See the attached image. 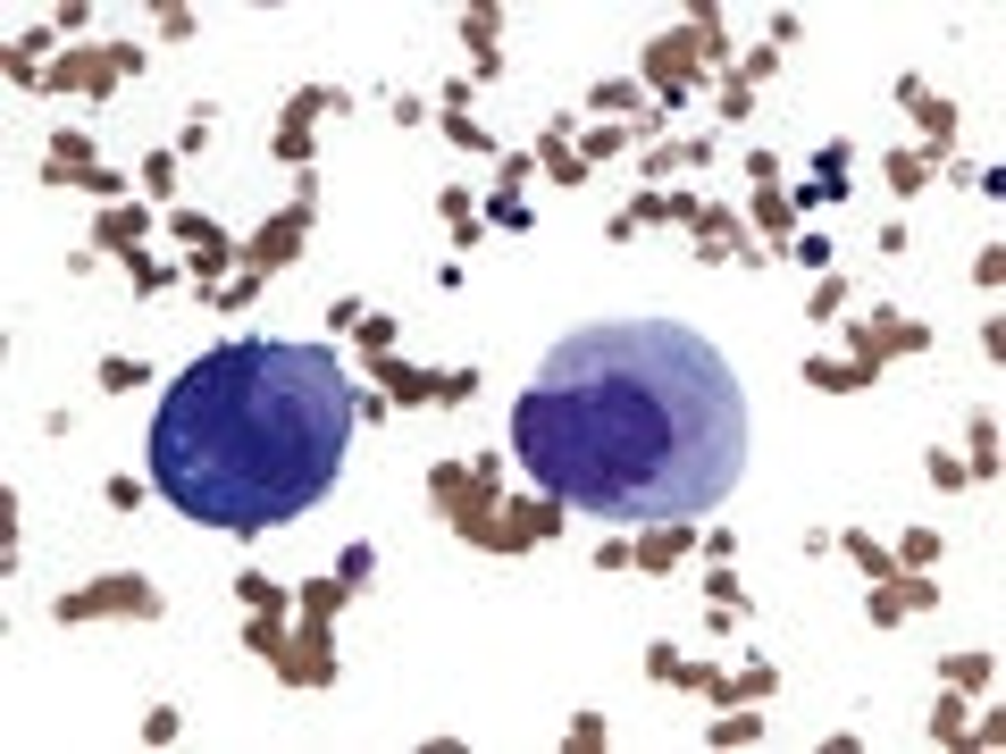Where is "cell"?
<instances>
[{
	"label": "cell",
	"mask_w": 1006,
	"mask_h": 754,
	"mask_svg": "<svg viewBox=\"0 0 1006 754\" xmlns=\"http://www.w3.org/2000/svg\"><path fill=\"white\" fill-rule=\"evenodd\" d=\"M520 470L596 520H697L746 461V395L680 319H604L553 344L512 411Z\"/></svg>",
	"instance_id": "1"
},
{
	"label": "cell",
	"mask_w": 1006,
	"mask_h": 754,
	"mask_svg": "<svg viewBox=\"0 0 1006 754\" xmlns=\"http://www.w3.org/2000/svg\"><path fill=\"white\" fill-rule=\"evenodd\" d=\"M353 386L327 344H219L152 419V478L202 528H277L344 470Z\"/></svg>",
	"instance_id": "2"
},
{
	"label": "cell",
	"mask_w": 1006,
	"mask_h": 754,
	"mask_svg": "<svg viewBox=\"0 0 1006 754\" xmlns=\"http://www.w3.org/2000/svg\"><path fill=\"white\" fill-rule=\"evenodd\" d=\"M277 671H285V679H311V687H319V679L336 671V662H327V638H319V629H303L294 645H277Z\"/></svg>",
	"instance_id": "3"
},
{
	"label": "cell",
	"mask_w": 1006,
	"mask_h": 754,
	"mask_svg": "<svg viewBox=\"0 0 1006 754\" xmlns=\"http://www.w3.org/2000/svg\"><path fill=\"white\" fill-rule=\"evenodd\" d=\"M84 612H152V587H84V595H68V621H84Z\"/></svg>",
	"instance_id": "4"
},
{
	"label": "cell",
	"mask_w": 1006,
	"mask_h": 754,
	"mask_svg": "<svg viewBox=\"0 0 1006 754\" xmlns=\"http://www.w3.org/2000/svg\"><path fill=\"white\" fill-rule=\"evenodd\" d=\"M303 226H311V202H303V210H285V218L268 226L261 244H252V261H285V252H294V235H303Z\"/></svg>",
	"instance_id": "5"
},
{
	"label": "cell",
	"mask_w": 1006,
	"mask_h": 754,
	"mask_svg": "<svg viewBox=\"0 0 1006 754\" xmlns=\"http://www.w3.org/2000/svg\"><path fill=\"white\" fill-rule=\"evenodd\" d=\"M680 546H688V520H663V537H646L638 562H646V570H663V562H680Z\"/></svg>",
	"instance_id": "6"
},
{
	"label": "cell",
	"mask_w": 1006,
	"mask_h": 754,
	"mask_svg": "<svg viewBox=\"0 0 1006 754\" xmlns=\"http://www.w3.org/2000/svg\"><path fill=\"white\" fill-rule=\"evenodd\" d=\"M369 377H386V395H403V403H419V395H428V377H419V369H403V360H378Z\"/></svg>",
	"instance_id": "7"
},
{
	"label": "cell",
	"mask_w": 1006,
	"mask_h": 754,
	"mask_svg": "<svg viewBox=\"0 0 1006 754\" xmlns=\"http://www.w3.org/2000/svg\"><path fill=\"white\" fill-rule=\"evenodd\" d=\"M805 377H814V386H831V395H839V386H864V377H873V369H864V360H847V369H839V360H814V369H805Z\"/></svg>",
	"instance_id": "8"
},
{
	"label": "cell",
	"mask_w": 1006,
	"mask_h": 754,
	"mask_svg": "<svg viewBox=\"0 0 1006 754\" xmlns=\"http://www.w3.org/2000/svg\"><path fill=\"white\" fill-rule=\"evenodd\" d=\"M948 679H956V687H982V679H989V654H956Z\"/></svg>",
	"instance_id": "9"
},
{
	"label": "cell",
	"mask_w": 1006,
	"mask_h": 754,
	"mask_svg": "<svg viewBox=\"0 0 1006 754\" xmlns=\"http://www.w3.org/2000/svg\"><path fill=\"white\" fill-rule=\"evenodd\" d=\"M890 185H897V193L923 185V160H914V151H897V160H890Z\"/></svg>",
	"instance_id": "10"
},
{
	"label": "cell",
	"mask_w": 1006,
	"mask_h": 754,
	"mask_svg": "<svg viewBox=\"0 0 1006 754\" xmlns=\"http://www.w3.org/2000/svg\"><path fill=\"white\" fill-rule=\"evenodd\" d=\"M101 386H118V395H126V386H143V369H134V360H101Z\"/></svg>",
	"instance_id": "11"
},
{
	"label": "cell",
	"mask_w": 1006,
	"mask_h": 754,
	"mask_svg": "<svg viewBox=\"0 0 1006 754\" xmlns=\"http://www.w3.org/2000/svg\"><path fill=\"white\" fill-rule=\"evenodd\" d=\"M839 302H847V285H839V277H822V294H814V319H839Z\"/></svg>",
	"instance_id": "12"
}]
</instances>
